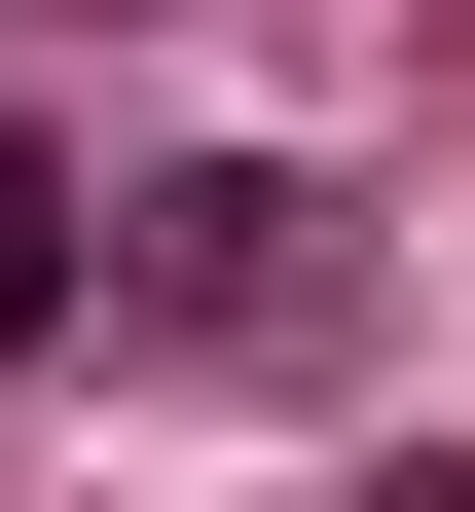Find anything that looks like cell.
Segmentation results:
<instances>
[{"label":"cell","mask_w":475,"mask_h":512,"mask_svg":"<svg viewBox=\"0 0 475 512\" xmlns=\"http://www.w3.org/2000/svg\"><path fill=\"white\" fill-rule=\"evenodd\" d=\"M110 330L147 366H329L366 330V220H329L293 147H183V183H110Z\"/></svg>","instance_id":"obj_1"}]
</instances>
